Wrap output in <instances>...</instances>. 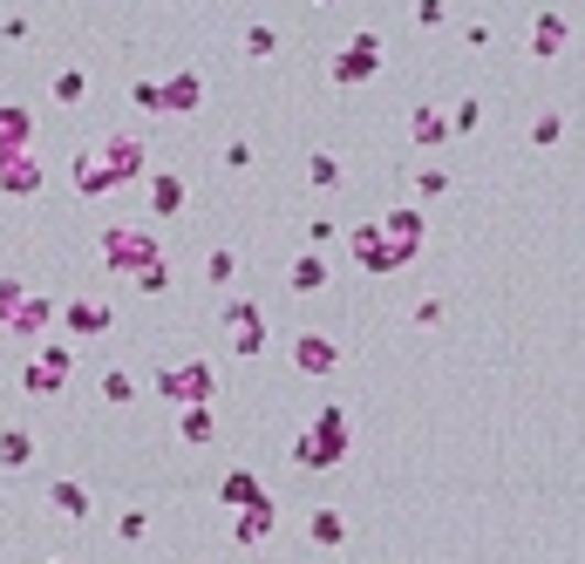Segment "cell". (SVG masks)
I'll use <instances>...</instances> for the list:
<instances>
[{
	"label": "cell",
	"instance_id": "1",
	"mask_svg": "<svg viewBox=\"0 0 585 564\" xmlns=\"http://www.w3.org/2000/svg\"><path fill=\"white\" fill-rule=\"evenodd\" d=\"M102 259H109L116 272H150V265H158V238H150V231H130V225H116V231L102 238Z\"/></svg>",
	"mask_w": 585,
	"mask_h": 564
},
{
	"label": "cell",
	"instance_id": "2",
	"mask_svg": "<svg viewBox=\"0 0 585 564\" xmlns=\"http://www.w3.org/2000/svg\"><path fill=\"white\" fill-rule=\"evenodd\" d=\"M158 388L177 401V409H205V401H212V368H205V360H191V368H164Z\"/></svg>",
	"mask_w": 585,
	"mask_h": 564
},
{
	"label": "cell",
	"instance_id": "3",
	"mask_svg": "<svg viewBox=\"0 0 585 564\" xmlns=\"http://www.w3.org/2000/svg\"><path fill=\"white\" fill-rule=\"evenodd\" d=\"M375 231L388 238V252H396V259H415L422 252V212H388Z\"/></svg>",
	"mask_w": 585,
	"mask_h": 564
},
{
	"label": "cell",
	"instance_id": "4",
	"mask_svg": "<svg viewBox=\"0 0 585 564\" xmlns=\"http://www.w3.org/2000/svg\"><path fill=\"white\" fill-rule=\"evenodd\" d=\"M225 327H231V347H239V354H259L266 347V327H259V306L252 300H231L225 306Z\"/></svg>",
	"mask_w": 585,
	"mask_h": 564
},
{
	"label": "cell",
	"instance_id": "5",
	"mask_svg": "<svg viewBox=\"0 0 585 564\" xmlns=\"http://www.w3.org/2000/svg\"><path fill=\"white\" fill-rule=\"evenodd\" d=\"M68 368H75V354H68V347H48V354H42V360H34V368H28L21 381H28V394H55Z\"/></svg>",
	"mask_w": 585,
	"mask_h": 564
},
{
	"label": "cell",
	"instance_id": "6",
	"mask_svg": "<svg viewBox=\"0 0 585 564\" xmlns=\"http://www.w3.org/2000/svg\"><path fill=\"white\" fill-rule=\"evenodd\" d=\"M102 164H109L116 184H130V177L143 171V143H137V137H109V143H102Z\"/></svg>",
	"mask_w": 585,
	"mask_h": 564
},
{
	"label": "cell",
	"instance_id": "7",
	"mask_svg": "<svg viewBox=\"0 0 585 564\" xmlns=\"http://www.w3.org/2000/svg\"><path fill=\"white\" fill-rule=\"evenodd\" d=\"M334 360H340V354H334L327 334H300V340H293V368H306V375H334Z\"/></svg>",
	"mask_w": 585,
	"mask_h": 564
},
{
	"label": "cell",
	"instance_id": "8",
	"mask_svg": "<svg viewBox=\"0 0 585 564\" xmlns=\"http://www.w3.org/2000/svg\"><path fill=\"white\" fill-rule=\"evenodd\" d=\"M28 137H34V116L28 109H0V164H8V156H28Z\"/></svg>",
	"mask_w": 585,
	"mask_h": 564
},
{
	"label": "cell",
	"instance_id": "9",
	"mask_svg": "<svg viewBox=\"0 0 585 564\" xmlns=\"http://www.w3.org/2000/svg\"><path fill=\"white\" fill-rule=\"evenodd\" d=\"M0 191H8V197H34V191H42V164H34V156H8V164H0Z\"/></svg>",
	"mask_w": 585,
	"mask_h": 564
},
{
	"label": "cell",
	"instance_id": "10",
	"mask_svg": "<svg viewBox=\"0 0 585 564\" xmlns=\"http://www.w3.org/2000/svg\"><path fill=\"white\" fill-rule=\"evenodd\" d=\"M314 442L340 463V456H347V442H355V422H347V409H327V415H321V429H314Z\"/></svg>",
	"mask_w": 585,
	"mask_h": 564
},
{
	"label": "cell",
	"instance_id": "11",
	"mask_svg": "<svg viewBox=\"0 0 585 564\" xmlns=\"http://www.w3.org/2000/svg\"><path fill=\"white\" fill-rule=\"evenodd\" d=\"M368 75H375V34H361V42L334 62V83H368Z\"/></svg>",
	"mask_w": 585,
	"mask_h": 564
},
{
	"label": "cell",
	"instance_id": "12",
	"mask_svg": "<svg viewBox=\"0 0 585 564\" xmlns=\"http://www.w3.org/2000/svg\"><path fill=\"white\" fill-rule=\"evenodd\" d=\"M205 102V83L198 75H171V83L158 89V109H198Z\"/></svg>",
	"mask_w": 585,
	"mask_h": 564
},
{
	"label": "cell",
	"instance_id": "13",
	"mask_svg": "<svg viewBox=\"0 0 585 564\" xmlns=\"http://www.w3.org/2000/svg\"><path fill=\"white\" fill-rule=\"evenodd\" d=\"M28 463H34V435L8 429V435H0V469H28Z\"/></svg>",
	"mask_w": 585,
	"mask_h": 564
},
{
	"label": "cell",
	"instance_id": "14",
	"mask_svg": "<svg viewBox=\"0 0 585 564\" xmlns=\"http://www.w3.org/2000/svg\"><path fill=\"white\" fill-rule=\"evenodd\" d=\"M75 191H83V197H102V191H116V177H109V164H102V156H83V177H75Z\"/></svg>",
	"mask_w": 585,
	"mask_h": 564
},
{
	"label": "cell",
	"instance_id": "15",
	"mask_svg": "<svg viewBox=\"0 0 585 564\" xmlns=\"http://www.w3.org/2000/svg\"><path fill=\"white\" fill-rule=\"evenodd\" d=\"M68 327H75V334H102V327H109V306H102V300L68 306Z\"/></svg>",
	"mask_w": 585,
	"mask_h": 564
},
{
	"label": "cell",
	"instance_id": "16",
	"mask_svg": "<svg viewBox=\"0 0 585 564\" xmlns=\"http://www.w3.org/2000/svg\"><path fill=\"white\" fill-rule=\"evenodd\" d=\"M225 503H231V510L266 503V497H259V476H246V469H239V476H225Z\"/></svg>",
	"mask_w": 585,
	"mask_h": 564
},
{
	"label": "cell",
	"instance_id": "17",
	"mask_svg": "<svg viewBox=\"0 0 585 564\" xmlns=\"http://www.w3.org/2000/svg\"><path fill=\"white\" fill-rule=\"evenodd\" d=\"M48 503H55L62 517H89V490H83V482H55Z\"/></svg>",
	"mask_w": 585,
	"mask_h": 564
},
{
	"label": "cell",
	"instance_id": "18",
	"mask_svg": "<svg viewBox=\"0 0 585 564\" xmlns=\"http://www.w3.org/2000/svg\"><path fill=\"white\" fill-rule=\"evenodd\" d=\"M150 205H158V218H177L184 212V184L177 177H158V184H150Z\"/></svg>",
	"mask_w": 585,
	"mask_h": 564
},
{
	"label": "cell",
	"instance_id": "19",
	"mask_svg": "<svg viewBox=\"0 0 585 564\" xmlns=\"http://www.w3.org/2000/svg\"><path fill=\"white\" fill-rule=\"evenodd\" d=\"M531 48H538V55H559V48H565V14H544L538 34H531Z\"/></svg>",
	"mask_w": 585,
	"mask_h": 564
},
{
	"label": "cell",
	"instance_id": "20",
	"mask_svg": "<svg viewBox=\"0 0 585 564\" xmlns=\"http://www.w3.org/2000/svg\"><path fill=\"white\" fill-rule=\"evenodd\" d=\"M272 531V503H252V510H239V544H259Z\"/></svg>",
	"mask_w": 585,
	"mask_h": 564
},
{
	"label": "cell",
	"instance_id": "21",
	"mask_svg": "<svg viewBox=\"0 0 585 564\" xmlns=\"http://www.w3.org/2000/svg\"><path fill=\"white\" fill-rule=\"evenodd\" d=\"M8 319H14V334H42L48 327V300H21Z\"/></svg>",
	"mask_w": 585,
	"mask_h": 564
},
{
	"label": "cell",
	"instance_id": "22",
	"mask_svg": "<svg viewBox=\"0 0 585 564\" xmlns=\"http://www.w3.org/2000/svg\"><path fill=\"white\" fill-rule=\"evenodd\" d=\"M306 531H314V544H327V551H334V544L347 538V523H340V510H314V523H306Z\"/></svg>",
	"mask_w": 585,
	"mask_h": 564
},
{
	"label": "cell",
	"instance_id": "23",
	"mask_svg": "<svg viewBox=\"0 0 585 564\" xmlns=\"http://www.w3.org/2000/svg\"><path fill=\"white\" fill-rule=\"evenodd\" d=\"M355 252H361V259H368L375 272H388V265H402V259H396V252H388V246H381V238H375V231H355Z\"/></svg>",
	"mask_w": 585,
	"mask_h": 564
},
{
	"label": "cell",
	"instance_id": "24",
	"mask_svg": "<svg viewBox=\"0 0 585 564\" xmlns=\"http://www.w3.org/2000/svg\"><path fill=\"white\" fill-rule=\"evenodd\" d=\"M321 286H327V265L321 259H300L293 265V293H321Z\"/></svg>",
	"mask_w": 585,
	"mask_h": 564
},
{
	"label": "cell",
	"instance_id": "25",
	"mask_svg": "<svg viewBox=\"0 0 585 564\" xmlns=\"http://www.w3.org/2000/svg\"><path fill=\"white\" fill-rule=\"evenodd\" d=\"M102 401H116V409H123V401H137V381H130L123 368H109V375H102Z\"/></svg>",
	"mask_w": 585,
	"mask_h": 564
},
{
	"label": "cell",
	"instance_id": "26",
	"mask_svg": "<svg viewBox=\"0 0 585 564\" xmlns=\"http://www.w3.org/2000/svg\"><path fill=\"white\" fill-rule=\"evenodd\" d=\"M443 137H449V116L422 109V116H415V143H443Z\"/></svg>",
	"mask_w": 585,
	"mask_h": 564
},
{
	"label": "cell",
	"instance_id": "27",
	"mask_svg": "<svg viewBox=\"0 0 585 564\" xmlns=\"http://www.w3.org/2000/svg\"><path fill=\"white\" fill-rule=\"evenodd\" d=\"M55 96H62V102H83V96H89V75H83V68L55 75Z\"/></svg>",
	"mask_w": 585,
	"mask_h": 564
},
{
	"label": "cell",
	"instance_id": "28",
	"mask_svg": "<svg viewBox=\"0 0 585 564\" xmlns=\"http://www.w3.org/2000/svg\"><path fill=\"white\" fill-rule=\"evenodd\" d=\"M293 456H300L306 469H334V456L321 449V442H314V435H300V442H293Z\"/></svg>",
	"mask_w": 585,
	"mask_h": 564
},
{
	"label": "cell",
	"instance_id": "29",
	"mask_svg": "<svg viewBox=\"0 0 585 564\" xmlns=\"http://www.w3.org/2000/svg\"><path fill=\"white\" fill-rule=\"evenodd\" d=\"M177 429H184V442H212V415H205V409H184Z\"/></svg>",
	"mask_w": 585,
	"mask_h": 564
},
{
	"label": "cell",
	"instance_id": "30",
	"mask_svg": "<svg viewBox=\"0 0 585 564\" xmlns=\"http://www.w3.org/2000/svg\"><path fill=\"white\" fill-rule=\"evenodd\" d=\"M314 184H321V191H334V184H340V164H334V156H327V150L314 156Z\"/></svg>",
	"mask_w": 585,
	"mask_h": 564
},
{
	"label": "cell",
	"instance_id": "31",
	"mask_svg": "<svg viewBox=\"0 0 585 564\" xmlns=\"http://www.w3.org/2000/svg\"><path fill=\"white\" fill-rule=\"evenodd\" d=\"M116 531H123V538H143V531H150V517H143V510H123V523H116Z\"/></svg>",
	"mask_w": 585,
	"mask_h": 564
},
{
	"label": "cell",
	"instance_id": "32",
	"mask_svg": "<svg viewBox=\"0 0 585 564\" xmlns=\"http://www.w3.org/2000/svg\"><path fill=\"white\" fill-rule=\"evenodd\" d=\"M231 272H239V259H231V252H212V279H218V286H225Z\"/></svg>",
	"mask_w": 585,
	"mask_h": 564
},
{
	"label": "cell",
	"instance_id": "33",
	"mask_svg": "<svg viewBox=\"0 0 585 564\" xmlns=\"http://www.w3.org/2000/svg\"><path fill=\"white\" fill-rule=\"evenodd\" d=\"M55 564H68V557H55Z\"/></svg>",
	"mask_w": 585,
	"mask_h": 564
}]
</instances>
